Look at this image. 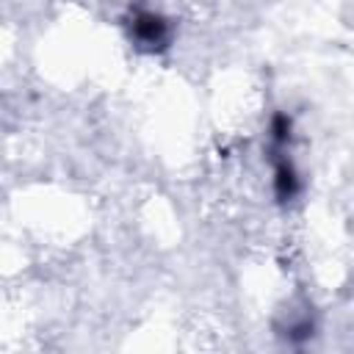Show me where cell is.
Segmentation results:
<instances>
[{"label":"cell","mask_w":354,"mask_h":354,"mask_svg":"<svg viewBox=\"0 0 354 354\" xmlns=\"http://www.w3.org/2000/svg\"><path fill=\"white\" fill-rule=\"evenodd\" d=\"M130 30H133V39L149 50L163 47L169 41V25L163 22V17H158L152 11H138L130 22Z\"/></svg>","instance_id":"cell-1"},{"label":"cell","mask_w":354,"mask_h":354,"mask_svg":"<svg viewBox=\"0 0 354 354\" xmlns=\"http://www.w3.org/2000/svg\"><path fill=\"white\" fill-rule=\"evenodd\" d=\"M274 194L279 202H290L299 194V174L288 158H279L274 166Z\"/></svg>","instance_id":"cell-2"}]
</instances>
